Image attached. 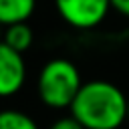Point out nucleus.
I'll return each instance as SVG.
<instances>
[{"label": "nucleus", "instance_id": "0eeeda50", "mask_svg": "<svg viewBox=\"0 0 129 129\" xmlns=\"http://www.w3.org/2000/svg\"><path fill=\"white\" fill-rule=\"evenodd\" d=\"M0 129H38L36 121L16 109H6L0 115Z\"/></svg>", "mask_w": 129, "mask_h": 129}, {"label": "nucleus", "instance_id": "f03ea898", "mask_svg": "<svg viewBox=\"0 0 129 129\" xmlns=\"http://www.w3.org/2000/svg\"><path fill=\"white\" fill-rule=\"evenodd\" d=\"M83 85L85 83L75 62L67 58H52L40 69L36 91L42 105L54 111H62L71 109Z\"/></svg>", "mask_w": 129, "mask_h": 129}, {"label": "nucleus", "instance_id": "39448f33", "mask_svg": "<svg viewBox=\"0 0 129 129\" xmlns=\"http://www.w3.org/2000/svg\"><path fill=\"white\" fill-rule=\"evenodd\" d=\"M36 10V0H0V22L4 26L26 22Z\"/></svg>", "mask_w": 129, "mask_h": 129}, {"label": "nucleus", "instance_id": "6e6552de", "mask_svg": "<svg viewBox=\"0 0 129 129\" xmlns=\"http://www.w3.org/2000/svg\"><path fill=\"white\" fill-rule=\"evenodd\" d=\"M48 129H85L73 115H64V117H58Z\"/></svg>", "mask_w": 129, "mask_h": 129}, {"label": "nucleus", "instance_id": "f257e3e1", "mask_svg": "<svg viewBox=\"0 0 129 129\" xmlns=\"http://www.w3.org/2000/svg\"><path fill=\"white\" fill-rule=\"evenodd\" d=\"M71 115L85 129H119L127 121L129 99L109 81H89L71 105Z\"/></svg>", "mask_w": 129, "mask_h": 129}, {"label": "nucleus", "instance_id": "1a4fd4ad", "mask_svg": "<svg viewBox=\"0 0 129 129\" xmlns=\"http://www.w3.org/2000/svg\"><path fill=\"white\" fill-rule=\"evenodd\" d=\"M111 8H113L117 14L129 18V0H111Z\"/></svg>", "mask_w": 129, "mask_h": 129}, {"label": "nucleus", "instance_id": "423d86ee", "mask_svg": "<svg viewBox=\"0 0 129 129\" xmlns=\"http://www.w3.org/2000/svg\"><path fill=\"white\" fill-rule=\"evenodd\" d=\"M32 40H34V32L32 28L26 24V22H20V24H12V26H6L4 30V42L6 46H10L12 50H18V52H24L32 46Z\"/></svg>", "mask_w": 129, "mask_h": 129}, {"label": "nucleus", "instance_id": "7ed1b4c3", "mask_svg": "<svg viewBox=\"0 0 129 129\" xmlns=\"http://www.w3.org/2000/svg\"><path fill=\"white\" fill-rule=\"evenodd\" d=\"M58 16L73 28H95L111 10V0H54Z\"/></svg>", "mask_w": 129, "mask_h": 129}, {"label": "nucleus", "instance_id": "9d476101", "mask_svg": "<svg viewBox=\"0 0 129 129\" xmlns=\"http://www.w3.org/2000/svg\"><path fill=\"white\" fill-rule=\"evenodd\" d=\"M127 119H129V111H127Z\"/></svg>", "mask_w": 129, "mask_h": 129}, {"label": "nucleus", "instance_id": "20e7f679", "mask_svg": "<svg viewBox=\"0 0 129 129\" xmlns=\"http://www.w3.org/2000/svg\"><path fill=\"white\" fill-rule=\"evenodd\" d=\"M26 81V62L22 52L12 50L10 46H0V95H16Z\"/></svg>", "mask_w": 129, "mask_h": 129}]
</instances>
